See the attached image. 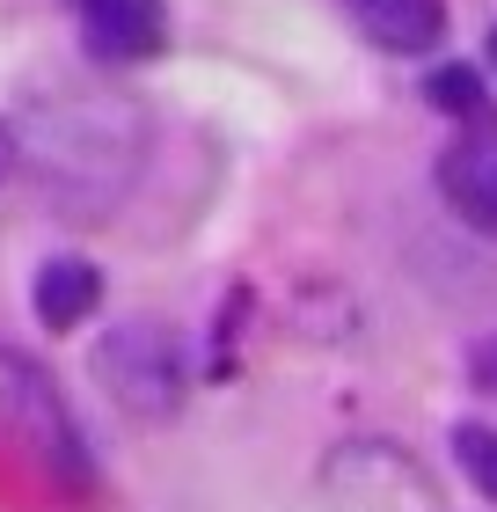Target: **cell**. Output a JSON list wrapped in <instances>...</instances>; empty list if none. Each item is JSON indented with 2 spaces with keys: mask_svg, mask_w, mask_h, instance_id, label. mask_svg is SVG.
<instances>
[{
  "mask_svg": "<svg viewBox=\"0 0 497 512\" xmlns=\"http://www.w3.org/2000/svg\"><path fill=\"white\" fill-rule=\"evenodd\" d=\"M454 454H461L468 483H476L483 498H497V425H461L454 432Z\"/></svg>",
  "mask_w": 497,
  "mask_h": 512,
  "instance_id": "obj_8",
  "label": "cell"
},
{
  "mask_svg": "<svg viewBox=\"0 0 497 512\" xmlns=\"http://www.w3.org/2000/svg\"><path fill=\"white\" fill-rule=\"evenodd\" d=\"M476 381L497 395V337H483V344H476Z\"/></svg>",
  "mask_w": 497,
  "mask_h": 512,
  "instance_id": "obj_10",
  "label": "cell"
},
{
  "mask_svg": "<svg viewBox=\"0 0 497 512\" xmlns=\"http://www.w3.org/2000/svg\"><path fill=\"white\" fill-rule=\"evenodd\" d=\"M8 169H15V139H8V125H0V183H8Z\"/></svg>",
  "mask_w": 497,
  "mask_h": 512,
  "instance_id": "obj_11",
  "label": "cell"
},
{
  "mask_svg": "<svg viewBox=\"0 0 497 512\" xmlns=\"http://www.w3.org/2000/svg\"><path fill=\"white\" fill-rule=\"evenodd\" d=\"M96 381L103 395L139 425H161V417L183 410V352L161 322H125L96 344Z\"/></svg>",
  "mask_w": 497,
  "mask_h": 512,
  "instance_id": "obj_2",
  "label": "cell"
},
{
  "mask_svg": "<svg viewBox=\"0 0 497 512\" xmlns=\"http://www.w3.org/2000/svg\"><path fill=\"white\" fill-rule=\"evenodd\" d=\"M74 22L110 66L154 59L161 37H169V8H161V0H74Z\"/></svg>",
  "mask_w": 497,
  "mask_h": 512,
  "instance_id": "obj_4",
  "label": "cell"
},
{
  "mask_svg": "<svg viewBox=\"0 0 497 512\" xmlns=\"http://www.w3.org/2000/svg\"><path fill=\"white\" fill-rule=\"evenodd\" d=\"M103 300V278L96 264H81V256H52V264L37 271V322L44 330H81L88 315H96Z\"/></svg>",
  "mask_w": 497,
  "mask_h": 512,
  "instance_id": "obj_7",
  "label": "cell"
},
{
  "mask_svg": "<svg viewBox=\"0 0 497 512\" xmlns=\"http://www.w3.org/2000/svg\"><path fill=\"white\" fill-rule=\"evenodd\" d=\"M0 403H8V417L22 425V439L52 461L59 476H88V461H81V439H74V417H66V403L52 395V381L37 374L30 359H15V352H0Z\"/></svg>",
  "mask_w": 497,
  "mask_h": 512,
  "instance_id": "obj_3",
  "label": "cell"
},
{
  "mask_svg": "<svg viewBox=\"0 0 497 512\" xmlns=\"http://www.w3.org/2000/svg\"><path fill=\"white\" fill-rule=\"evenodd\" d=\"M439 191L468 227L497 235V139H461V147L439 161Z\"/></svg>",
  "mask_w": 497,
  "mask_h": 512,
  "instance_id": "obj_6",
  "label": "cell"
},
{
  "mask_svg": "<svg viewBox=\"0 0 497 512\" xmlns=\"http://www.w3.org/2000/svg\"><path fill=\"white\" fill-rule=\"evenodd\" d=\"M8 139L15 169L66 220H103L110 205H125L139 161H147V110L96 81H52L15 103Z\"/></svg>",
  "mask_w": 497,
  "mask_h": 512,
  "instance_id": "obj_1",
  "label": "cell"
},
{
  "mask_svg": "<svg viewBox=\"0 0 497 512\" xmlns=\"http://www.w3.org/2000/svg\"><path fill=\"white\" fill-rule=\"evenodd\" d=\"M432 103L454 110V118H476V110H483V81L468 74V66H439V74H432Z\"/></svg>",
  "mask_w": 497,
  "mask_h": 512,
  "instance_id": "obj_9",
  "label": "cell"
},
{
  "mask_svg": "<svg viewBox=\"0 0 497 512\" xmlns=\"http://www.w3.org/2000/svg\"><path fill=\"white\" fill-rule=\"evenodd\" d=\"M490 59H497V30H490Z\"/></svg>",
  "mask_w": 497,
  "mask_h": 512,
  "instance_id": "obj_12",
  "label": "cell"
},
{
  "mask_svg": "<svg viewBox=\"0 0 497 512\" xmlns=\"http://www.w3.org/2000/svg\"><path fill=\"white\" fill-rule=\"evenodd\" d=\"M344 15L381 52H432L446 37V0H344Z\"/></svg>",
  "mask_w": 497,
  "mask_h": 512,
  "instance_id": "obj_5",
  "label": "cell"
}]
</instances>
